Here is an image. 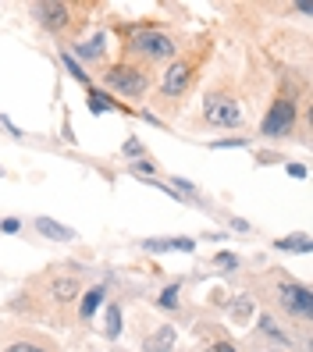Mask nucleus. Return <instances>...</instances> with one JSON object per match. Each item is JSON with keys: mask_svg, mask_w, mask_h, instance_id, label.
Returning <instances> with one entry per match:
<instances>
[{"mask_svg": "<svg viewBox=\"0 0 313 352\" xmlns=\"http://www.w3.org/2000/svg\"><path fill=\"white\" fill-rule=\"evenodd\" d=\"M296 118H299L296 89H292V86H281V93L270 100V111H267L263 121H260V139H267V142H281V139H288L292 129H296Z\"/></svg>", "mask_w": 313, "mask_h": 352, "instance_id": "f257e3e1", "label": "nucleus"}, {"mask_svg": "<svg viewBox=\"0 0 313 352\" xmlns=\"http://www.w3.org/2000/svg\"><path fill=\"white\" fill-rule=\"evenodd\" d=\"M103 86L121 93V96H129V100H139V96L150 93L153 78H150V72H146V65L125 60V65H111L107 72H103Z\"/></svg>", "mask_w": 313, "mask_h": 352, "instance_id": "f03ea898", "label": "nucleus"}, {"mask_svg": "<svg viewBox=\"0 0 313 352\" xmlns=\"http://www.w3.org/2000/svg\"><path fill=\"white\" fill-rule=\"evenodd\" d=\"M129 50L142 60H171L178 54V43H175V36L171 32H164V29H153V25H142L132 32L129 39Z\"/></svg>", "mask_w": 313, "mask_h": 352, "instance_id": "7ed1b4c3", "label": "nucleus"}, {"mask_svg": "<svg viewBox=\"0 0 313 352\" xmlns=\"http://www.w3.org/2000/svg\"><path fill=\"white\" fill-rule=\"evenodd\" d=\"M203 121L211 129H239L242 125V107L235 96L228 93H211L203 100Z\"/></svg>", "mask_w": 313, "mask_h": 352, "instance_id": "20e7f679", "label": "nucleus"}, {"mask_svg": "<svg viewBox=\"0 0 313 352\" xmlns=\"http://www.w3.org/2000/svg\"><path fill=\"white\" fill-rule=\"evenodd\" d=\"M278 302H281V309H288V317H299V320L313 317V292L292 278L278 285Z\"/></svg>", "mask_w": 313, "mask_h": 352, "instance_id": "39448f33", "label": "nucleus"}, {"mask_svg": "<svg viewBox=\"0 0 313 352\" xmlns=\"http://www.w3.org/2000/svg\"><path fill=\"white\" fill-rule=\"evenodd\" d=\"M193 75H196L193 60H175V65H168V72H164V78H160V96L164 100L182 96L185 89L193 86Z\"/></svg>", "mask_w": 313, "mask_h": 352, "instance_id": "423d86ee", "label": "nucleus"}, {"mask_svg": "<svg viewBox=\"0 0 313 352\" xmlns=\"http://www.w3.org/2000/svg\"><path fill=\"white\" fill-rule=\"evenodd\" d=\"M29 14L50 32H61L72 22V8L61 4V0H39V4H29Z\"/></svg>", "mask_w": 313, "mask_h": 352, "instance_id": "0eeeda50", "label": "nucleus"}, {"mask_svg": "<svg viewBox=\"0 0 313 352\" xmlns=\"http://www.w3.org/2000/svg\"><path fill=\"white\" fill-rule=\"evenodd\" d=\"M142 250L146 253H193L196 250V239L189 235H168V239H142Z\"/></svg>", "mask_w": 313, "mask_h": 352, "instance_id": "6e6552de", "label": "nucleus"}, {"mask_svg": "<svg viewBox=\"0 0 313 352\" xmlns=\"http://www.w3.org/2000/svg\"><path fill=\"white\" fill-rule=\"evenodd\" d=\"M82 296V285H78V278H72V274H65V278H50V299L54 302H61V306H68V302H75Z\"/></svg>", "mask_w": 313, "mask_h": 352, "instance_id": "1a4fd4ad", "label": "nucleus"}, {"mask_svg": "<svg viewBox=\"0 0 313 352\" xmlns=\"http://www.w3.org/2000/svg\"><path fill=\"white\" fill-rule=\"evenodd\" d=\"M32 228H36V232L43 235V239H50V242H75V239H78L75 228L61 224V221H54V217H36Z\"/></svg>", "mask_w": 313, "mask_h": 352, "instance_id": "9d476101", "label": "nucleus"}, {"mask_svg": "<svg viewBox=\"0 0 313 352\" xmlns=\"http://www.w3.org/2000/svg\"><path fill=\"white\" fill-rule=\"evenodd\" d=\"M175 338H178L175 327H171V324H160L153 335H146L142 349H146V352H171V349H175Z\"/></svg>", "mask_w": 313, "mask_h": 352, "instance_id": "9b49d317", "label": "nucleus"}, {"mask_svg": "<svg viewBox=\"0 0 313 352\" xmlns=\"http://www.w3.org/2000/svg\"><path fill=\"white\" fill-rule=\"evenodd\" d=\"M103 296H107V288H103V285H96V288H89V292L86 296H78V317L82 320H93L96 317V309L103 306Z\"/></svg>", "mask_w": 313, "mask_h": 352, "instance_id": "f8f14e48", "label": "nucleus"}, {"mask_svg": "<svg viewBox=\"0 0 313 352\" xmlns=\"http://www.w3.org/2000/svg\"><path fill=\"white\" fill-rule=\"evenodd\" d=\"M103 50H107V36H103V32H96L93 39H86V43H78V47H75V54H78L82 60H89V65L103 57ZM75 54H72V57H75Z\"/></svg>", "mask_w": 313, "mask_h": 352, "instance_id": "ddd939ff", "label": "nucleus"}, {"mask_svg": "<svg viewBox=\"0 0 313 352\" xmlns=\"http://www.w3.org/2000/svg\"><path fill=\"white\" fill-rule=\"evenodd\" d=\"M260 335H267L270 342H278V345H292V338L278 327V320L270 317V314H260Z\"/></svg>", "mask_w": 313, "mask_h": 352, "instance_id": "4468645a", "label": "nucleus"}, {"mask_svg": "<svg viewBox=\"0 0 313 352\" xmlns=\"http://www.w3.org/2000/svg\"><path fill=\"white\" fill-rule=\"evenodd\" d=\"M274 245H278V250H288V253H310V235H306V232L285 235V239H278Z\"/></svg>", "mask_w": 313, "mask_h": 352, "instance_id": "2eb2a0df", "label": "nucleus"}, {"mask_svg": "<svg viewBox=\"0 0 313 352\" xmlns=\"http://www.w3.org/2000/svg\"><path fill=\"white\" fill-rule=\"evenodd\" d=\"M249 317H253V296H239L232 302V320L235 324H249Z\"/></svg>", "mask_w": 313, "mask_h": 352, "instance_id": "dca6fc26", "label": "nucleus"}, {"mask_svg": "<svg viewBox=\"0 0 313 352\" xmlns=\"http://www.w3.org/2000/svg\"><path fill=\"white\" fill-rule=\"evenodd\" d=\"M121 157L129 160V164H136V160H146L150 153H146V146H142V142H139V139L132 135V139H125V146H121Z\"/></svg>", "mask_w": 313, "mask_h": 352, "instance_id": "f3484780", "label": "nucleus"}, {"mask_svg": "<svg viewBox=\"0 0 313 352\" xmlns=\"http://www.w3.org/2000/svg\"><path fill=\"white\" fill-rule=\"evenodd\" d=\"M178 296H182V285L175 281V285H168V288L157 296V306H160V309H178V302H182Z\"/></svg>", "mask_w": 313, "mask_h": 352, "instance_id": "a211bd4d", "label": "nucleus"}, {"mask_svg": "<svg viewBox=\"0 0 313 352\" xmlns=\"http://www.w3.org/2000/svg\"><path fill=\"white\" fill-rule=\"evenodd\" d=\"M61 60H65V68H68V72H72V75H75V78L82 82V86H89V89H93V78H89V72H86V68H82V65H78V60H75V57H72L68 50H65V54H61Z\"/></svg>", "mask_w": 313, "mask_h": 352, "instance_id": "6ab92c4d", "label": "nucleus"}, {"mask_svg": "<svg viewBox=\"0 0 313 352\" xmlns=\"http://www.w3.org/2000/svg\"><path fill=\"white\" fill-rule=\"evenodd\" d=\"M129 171L136 175V178H146V182H157V168H153V160H136V164H129Z\"/></svg>", "mask_w": 313, "mask_h": 352, "instance_id": "aec40b11", "label": "nucleus"}, {"mask_svg": "<svg viewBox=\"0 0 313 352\" xmlns=\"http://www.w3.org/2000/svg\"><path fill=\"white\" fill-rule=\"evenodd\" d=\"M121 335V306L111 302L107 306V338H118Z\"/></svg>", "mask_w": 313, "mask_h": 352, "instance_id": "412c9836", "label": "nucleus"}, {"mask_svg": "<svg viewBox=\"0 0 313 352\" xmlns=\"http://www.w3.org/2000/svg\"><path fill=\"white\" fill-rule=\"evenodd\" d=\"M4 352H54V349L43 342H11V345H4Z\"/></svg>", "mask_w": 313, "mask_h": 352, "instance_id": "4be33fe9", "label": "nucleus"}, {"mask_svg": "<svg viewBox=\"0 0 313 352\" xmlns=\"http://www.w3.org/2000/svg\"><path fill=\"white\" fill-rule=\"evenodd\" d=\"M214 263H217V267H228V271H235V267H239V256H235V253H217Z\"/></svg>", "mask_w": 313, "mask_h": 352, "instance_id": "5701e85b", "label": "nucleus"}, {"mask_svg": "<svg viewBox=\"0 0 313 352\" xmlns=\"http://www.w3.org/2000/svg\"><path fill=\"white\" fill-rule=\"evenodd\" d=\"M239 146H246V139H217L214 142V150H239Z\"/></svg>", "mask_w": 313, "mask_h": 352, "instance_id": "b1692460", "label": "nucleus"}, {"mask_svg": "<svg viewBox=\"0 0 313 352\" xmlns=\"http://www.w3.org/2000/svg\"><path fill=\"white\" fill-rule=\"evenodd\" d=\"M18 228H22V221H18V217H8V221H0V232H8V235H14Z\"/></svg>", "mask_w": 313, "mask_h": 352, "instance_id": "393cba45", "label": "nucleus"}, {"mask_svg": "<svg viewBox=\"0 0 313 352\" xmlns=\"http://www.w3.org/2000/svg\"><path fill=\"white\" fill-rule=\"evenodd\" d=\"M203 352H235V345L232 342H214V345H206Z\"/></svg>", "mask_w": 313, "mask_h": 352, "instance_id": "a878e982", "label": "nucleus"}, {"mask_svg": "<svg viewBox=\"0 0 313 352\" xmlns=\"http://www.w3.org/2000/svg\"><path fill=\"white\" fill-rule=\"evenodd\" d=\"M0 125H4V129H8V132H11L14 139H22V129H14V125H11V121L4 118V114H0Z\"/></svg>", "mask_w": 313, "mask_h": 352, "instance_id": "bb28decb", "label": "nucleus"}, {"mask_svg": "<svg viewBox=\"0 0 313 352\" xmlns=\"http://www.w3.org/2000/svg\"><path fill=\"white\" fill-rule=\"evenodd\" d=\"M288 175L292 178H306V168H303V164H288Z\"/></svg>", "mask_w": 313, "mask_h": 352, "instance_id": "cd10ccee", "label": "nucleus"}, {"mask_svg": "<svg viewBox=\"0 0 313 352\" xmlns=\"http://www.w3.org/2000/svg\"><path fill=\"white\" fill-rule=\"evenodd\" d=\"M270 352H288V349H270Z\"/></svg>", "mask_w": 313, "mask_h": 352, "instance_id": "c85d7f7f", "label": "nucleus"}]
</instances>
